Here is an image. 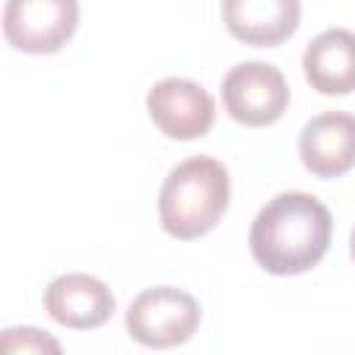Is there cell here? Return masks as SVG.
I'll return each instance as SVG.
<instances>
[{
    "instance_id": "obj_6",
    "label": "cell",
    "mask_w": 355,
    "mask_h": 355,
    "mask_svg": "<svg viewBox=\"0 0 355 355\" xmlns=\"http://www.w3.org/2000/svg\"><path fill=\"white\" fill-rule=\"evenodd\" d=\"M147 114L153 125L175 141H194L214 128V97L189 78H164L147 92Z\"/></svg>"
},
{
    "instance_id": "obj_11",
    "label": "cell",
    "mask_w": 355,
    "mask_h": 355,
    "mask_svg": "<svg viewBox=\"0 0 355 355\" xmlns=\"http://www.w3.org/2000/svg\"><path fill=\"white\" fill-rule=\"evenodd\" d=\"M0 347L6 352H61V344L36 327H8L3 330Z\"/></svg>"
},
{
    "instance_id": "obj_2",
    "label": "cell",
    "mask_w": 355,
    "mask_h": 355,
    "mask_svg": "<svg viewBox=\"0 0 355 355\" xmlns=\"http://www.w3.org/2000/svg\"><path fill=\"white\" fill-rule=\"evenodd\" d=\"M230 205V175L219 158L191 155L169 169L158 191V219L166 236L194 241L211 233Z\"/></svg>"
},
{
    "instance_id": "obj_9",
    "label": "cell",
    "mask_w": 355,
    "mask_h": 355,
    "mask_svg": "<svg viewBox=\"0 0 355 355\" xmlns=\"http://www.w3.org/2000/svg\"><path fill=\"white\" fill-rule=\"evenodd\" d=\"M300 0H222V19L233 39L277 47L300 28Z\"/></svg>"
},
{
    "instance_id": "obj_4",
    "label": "cell",
    "mask_w": 355,
    "mask_h": 355,
    "mask_svg": "<svg viewBox=\"0 0 355 355\" xmlns=\"http://www.w3.org/2000/svg\"><path fill=\"white\" fill-rule=\"evenodd\" d=\"M291 92L286 75L266 61L236 64L222 80V103L230 119L244 128L275 125L288 108Z\"/></svg>"
},
{
    "instance_id": "obj_8",
    "label": "cell",
    "mask_w": 355,
    "mask_h": 355,
    "mask_svg": "<svg viewBox=\"0 0 355 355\" xmlns=\"http://www.w3.org/2000/svg\"><path fill=\"white\" fill-rule=\"evenodd\" d=\"M302 166L322 180L341 178L355 166V114L324 111L300 130Z\"/></svg>"
},
{
    "instance_id": "obj_12",
    "label": "cell",
    "mask_w": 355,
    "mask_h": 355,
    "mask_svg": "<svg viewBox=\"0 0 355 355\" xmlns=\"http://www.w3.org/2000/svg\"><path fill=\"white\" fill-rule=\"evenodd\" d=\"M349 255H352V261H355V227H352V233H349Z\"/></svg>"
},
{
    "instance_id": "obj_10",
    "label": "cell",
    "mask_w": 355,
    "mask_h": 355,
    "mask_svg": "<svg viewBox=\"0 0 355 355\" xmlns=\"http://www.w3.org/2000/svg\"><path fill=\"white\" fill-rule=\"evenodd\" d=\"M302 72L319 94L341 97L355 92V33L327 28L313 36L302 53Z\"/></svg>"
},
{
    "instance_id": "obj_1",
    "label": "cell",
    "mask_w": 355,
    "mask_h": 355,
    "mask_svg": "<svg viewBox=\"0 0 355 355\" xmlns=\"http://www.w3.org/2000/svg\"><path fill=\"white\" fill-rule=\"evenodd\" d=\"M333 219L322 200L308 191L275 194L252 219L250 252L255 263L277 277L313 269L330 247Z\"/></svg>"
},
{
    "instance_id": "obj_3",
    "label": "cell",
    "mask_w": 355,
    "mask_h": 355,
    "mask_svg": "<svg viewBox=\"0 0 355 355\" xmlns=\"http://www.w3.org/2000/svg\"><path fill=\"white\" fill-rule=\"evenodd\" d=\"M200 302L175 286H153L133 297L125 311V327L133 341L150 349L186 344L200 327Z\"/></svg>"
},
{
    "instance_id": "obj_7",
    "label": "cell",
    "mask_w": 355,
    "mask_h": 355,
    "mask_svg": "<svg viewBox=\"0 0 355 355\" xmlns=\"http://www.w3.org/2000/svg\"><path fill=\"white\" fill-rule=\"evenodd\" d=\"M42 305L53 322L69 330H94L111 319L116 300L100 277L69 272L50 280L42 297Z\"/></svg>"
},
{
    "instance_id": "obj_5",
    "label": "cell",
    "mask_w": 355,
    "mask_h": 355,
    "mask_svg": "<svg viewBox=\"0 0 355 355\" xmlns=\"http://www.w3.org/2000/svg\"><path fill=\"white\" fill-rule=\"evenodd\" d=\"M78 17V0H6L3 36L19 53H58L75 36Z\"/></svg>"
}]
</instances>
